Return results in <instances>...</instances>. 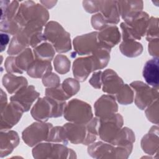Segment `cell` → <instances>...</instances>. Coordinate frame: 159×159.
<instances>
[{
    "label": "cell",
    "instance_id": "6da1fadb",
    "mask_svg": "<svg viewBox=\"0 0 159 159\" xmlns=\"http://www.w3.org/2000/svg\"><path fill=\"white\" fill-rule=\"evenodd\" d=\"M66 104V101L56 100L45 96L37 99L30 110V114L37 121L47 122L50 118L61 116Z\"/></svg>",
    "mask_w": 159,
    "mask_h": 159
},
{
    "label": "cell",
    "instance_id": "7a4b0ae2",
    "mask_svg": "<svg viewBox=\"0 0 159 159\" xmlns=\"http://www.w3.org/2000/svg\"><path fill=\"white\" fill-rule=\"evenodd\" d=\"M15 19L22 28L32 22L40 23L44 26L49 19V13L42 4L25 1L20 4Z\"/></svg>",
    "mask_w": 159,
    "mask_h": 159
},
{
    "label": "cell",
    "instance_id": "3957f363",
    "mask_svg": "<svg viewBox=\"0 0 159 159\" xmlns=\"http://www.w3.org/2000/svg\"><path fill=\"white\" fill-rule=\"evenodd\" d=\"M133 148V144L113 145L106 142H96L88 145V153L91 157L99 158H127Z\"/></svg>",
    "mask_w": 159,
    "mask_h": 159
},
{
    "label": "cell",
    "instance_id": "277c9868",
    "mask_svg": "<svg viewBox=\"0 0 159 159\" xmlns=\"http://www.w3.org/2000/svg\"><path fill=\"white\" fill-rule=\"evenodd\" d=\"M43 35L57 52L63 53L71 50L70 34L58 22L53 20L48 22L45 25Z\"/></svg>",
    "mask_w": 159,
    "mask_h": 159
},
{
    "label": "cell",
    "instance_id": "5b68a950",
    "mask_svg": "<svg viewBox=\"0 0 159 159\" xmlns=\"http://www.w3.org/2000/svg\"><path fill=\"white\" fill-rule=\"evenodd\" d=\"M149 19V15L142 11L124 20L120 25L122 40H140L146 34Z\"/></svg>",
    "mask_w": 159,
    "mask_h": 159
},
{
    "label": "cell",
    "instance_id": "8992f818",
    "mask_svg": "<svg viewBox=\"0 0 159 159\" xmlns=\"http://www.w3.org/2000/svg\"><path fill=\"white\" fill-rule=\"evenodd\" d=\"M63 115L68 122L77 124H86L93 118L91 106L76 98L66 103Z\"/></svg>",
    "mask_w": 159,
    "mask_h": 159
},
{
    "label": "cell",
    "instance_id": "52a82bcc",
    "mask_svg": "<svg viewBox=\"0 0 159 159\" xmlns=\"http://www.w3.org/2000/svg\"><path fill=\"white\" fill-rule=\"evenodd\" d=\"M53 127L51 123L46 122H34L23 130L22 139L28 146L34 147L42 142H47Z\"/></svg>",
    "mask_w": 159,
    "mask_h": 159
},
{
    "label": "cell",
    "instance_id": "ba28073f",
    "mask_svg": "<svg viewBox=\"0 0 159 159\" xmlns=\"http://www.w3.org/2000/svg\"><path fill=\"white\" fill-rule=\"evenodd\" d=\"M134 90L135 104L141 110L145 109L151 103L158 99V88L150 87L141 81H135L130 84Z\"/></svg>",
    "mask_w": 159,
    "mask_h": 159
},
{
    "label": "cell",
    "instance_id": "9c48e42d",
    "mask_svg": "<svg viewBox=\"0 0 159 159\" xmlns=\"http://www.w3.org/2000/svg\"><path fill=\"white\" fill-rule=\"evenodd\" d=\"M99 120L98 135L102 141L111 143L123 126V117L121 114L116 113Z\"/></svg>",
    "mask_w": 159,
    "mask_h": 159
},
{
    "label": "cell",
    "instance_id": "30bf717a",
    "mask_svg": "<svg viewBox=\"0 0 159 159\" xmlns=\"http://www.w3.org/2000/svg\"><path fill=\"white\" fill-rule=\"evenodd\" d=\"M24 111L20 104L11 101L6 107L1 111V131L10 130L16 125L21 119Z\"/></svg>",
    "mask_w": 159,
    "mask_h": 159
},
{
    "label": "cell",
    "instance_id": "8fae6325",
    "mask_svg": "<svg viewBox=\"0 0 159 159\" xmlns=\"http://www.w3.org/2000/svg\"><path fill=\"white\" fill-rule=\"evenodd\" d=\"M98 32L76 36L73 40L75 52L80 55H91L99 46Z\"/></svg>",
    "mask_w": 159,
    "mask_h": 159
},
{
    "label": "cell",
    "instance_id": "7c38bea8",
    "mask_svg": "<svg viewBox=\"0 0 159 159\" xmlns=\"http://www.w3.org/2000/svg\"><path fill=\"white\" fill-rule=\"evenodd\" d=\"M72 70L75 79L81 82L84 81L91 73L96 71L93 56L91 55L75 60L72 66Z\"/></svg>",
    "mask_w": 159,
    "mask_h": 159
},
{
    "label": "cell",
    "instance_id": "4fadbf2b",
    "mask_svg": "<svg viewBox=\"0 0 159 159\" xmlns=\"http://www.w3.org/2000/svg\"><path fill=\"white\" fill-rule=\"evenodd\" d=\"M96 117L102 119L109 117L118 111L115 96L111 94L102 95L94 104Z\"/></svg>",
    "mask_w": 159,
    "mask_h": 159
},
{
    "label": "cell",
    "instance_id": "5bb4252c",
    "mask_svg": "<svg viewBox=\"0 0 159 159\" xmlns=\"http://www.w3.org/2000/svg\"><path fill=\"white\" fill-rule=\"evenodd\" d=\"M39 96L40 93L35 90L33 85H27L11 96L10 99L11 101H14L20 104L24 112H27Z\"/></svg>",
    "mask_w": 159,
    "mask_h": 159
},
{
    "label": "cell",
    "instance_id": "9a60e30c",
    "mask_svg": "<svg viewBox=\"0 0 159 159\" xmlns=\"http://www.w3.org/2000/svg\"><path fill=\"white\" fill-rule=\"evenodd\" d=\"M124 84L123 80L116 71L107 69L102 73V91L111 95H116Z\"/></svg>",
    "mask_w": 159,
    "mask_h": 159
},
{
    "label": "cell",
    "instance_id": "2e32d148",
    "mask_svg": "<svg viewBox=\"0 0 159 159\" xmlns=\"http://www.w3.org/2000/svg\"><path fill=\"white\" fill-rule=\"evenodd\" d=\"M63 127L68 141L73 144H84L87 136L86 124L68 122L65 124Z\"/></svg>",
    "mask_w": 159,
    "mask_h": 159
},
{
    "label": "cell",
    "instance_id": "e0dca14e",
    "mask_svg": "<svg viewBox=\"0 0 159 159\" xmlns=\"http://www.w3.org/2000/svg\"><path fill=\"white\" fill-rule=\"evenodd\" d=\"M19 143V137L14 130L1 131L0 134V157H5L12 153Z\"/></svg>",
    "mask_w": 159,
    "mask_h": 159
},
{
    "label": "cell",
    "instance_id": "ac0fdd59",
    "mask_svg": "<svg viewBox=\"0 0 159 159\" xmlns=\"http://www.w3.org/2000/svg\"><path fill=\"white\" fill-rule=\"evenodd\" d=\"M99 11L110 25H116L119 22L117 1H99Z\"/></svg>",
    "mask_w": 159,
    "mask_h": 159
},
{
    "label": "cell",
    "instance_id": "d6986e66",
    "mask_svg": "<svg viewBox=\"0 0 159 159\" xmlns=\"http://www.w3.org/2000/svg\"><path fill=\"white\" fill-rule=\"evenodd\" d=\"M141 147L143 151L148 155H154L158 152V127L152 126L148 132L145 134L141 140Z\"/></svg>",
    "mask_w": 159,
    "mask_h": 159
},
{
    "label": "cell",
    "instance_id": "ffe728a7",
    "mask_svg": "<svg viewBox=\"0 0 159 159\" xmlns=\"http://www.w3.org/2000/svg\"><path fill=\"white\" fill-rule=\"evenodd\" d=\"M99 43L112 48L120 41L121 35L116 25H111L98 32Z\"/></svg>",
    "mask_w": 159,
    "mask_h": 159
},
{
    "label": "cell",
    "instance_id": "44dd1931",
    "mask_svg": "<svg viewBox=\"0 0 159 159\" xmlns=\"http://www.w3.org/2000/svg\"><path fill=\"white\" fill-rule=\"evenodd\" d=\"M142 75L145 81L149 86L158 88V58H153L145 63Z\"/></svg>",
    "mask_w": 159,
    "mask_h": 159
},
{
    "label": "cell",
    "instance_id": "7402d4cb",
    "mask_svg": "<svg viewBox=\"0 0 159 159\" xmlns=\"http://www.w3.org/2000/svg\"><path fill=\"white\" fill-rule=\"evenodd\" d=\"M2 83L7 91L11 94H15L28 84V81L25 77L8 73L3 76Z\"/></svg>",
    "mask_w": 159,
    "mask_h": 159
},
{
    "label": "cell",
    "instance_id": "603a6c76",
    "mask_svg": "<svg viewBox=\"0 0 159 159\" xmlns=\"http://www.w3.org/2000/svg\"><path fill=\"white\" fill-rule=\"evenodd\" d=\"M119 14L122 19L125 20L142 11V1H117Z\"/></svg>",
    "mask_w": 159,
    "mask_h": 159
},
{
    "label": "cell",
    "instance_id": "cb8c5ba5",
    "mask_svg": "<svg viewBox=\"0 0 159 159\" xmlns=\"http://www.w3.org/2000/svg\"><path fill=\"white\" fill-rule=\"evenodd\" d=\"M52 70L51 61L35 59L28 68L27 73L33 78H42Z\"/></svg>",
    "mask_w": 159,
    "mask_h": 159
},
{
    "label": "cell",
    "instance_id": "d4e9b609",
    "mask_svg": "<svg viewBox=\"0 0 159 159\" xmlns=\"http://www.w3.org/2000/svg\"><path fill=\"white\" fill-rule=\"evenodd\" d=\"M14 59L17 73L22 74L27 71L30 65L35 60V57L33 51L29 47L17 55L14 56Z\"/></svg>",
    "mask_w": 159,
    "mask_h": 159
},
{
    "label": "cell",
    "instance_id": "484cf974",
    "mask_svg": "<svg viewBox=\"0 0 159 159\" xmlns=\"http://www.w3.org/2000/svg\"><path fill=\"white\" fill-rule=\"evenodd\" d=\"M119 50L124 56L134 58L141 55L143 52V46L135 40L124 39L119 45Z\"/></svg>",
    "mask_w": 159,
    "mask_h": 159
},
{
    "label": "cell",
    "instance_id": "4316f807",
    "mask_svg": "<svg viewBox=\"0 0 159 159\" xmlns=\"http://www.w3.org/2000/svg\"><path fill=\"white\" fill-rule=\"evenodd\" d=\"M111 48L99 43V46L91 54L93 56L96 71L104 68L110 60Z\"/></svg>",
    "mask_w": 159,
    "mask_h": 159
},
{
    "label": "cell",
    "instance_id": "83f0119b",
    "mask_svg": "<svg viewBox=\"0 0 159 159\" xmlns=\"http://www.w3.org/2000/svg\"><path fill=\"white\" fill-rule=\"evenodd\" d=\"M1 20H13L15 19L19 8L17 1H0Z\"/></svg>",
    "mask_w": 159,
    "mask_h": 159
},
{
    "label": "cell",
    "instance_id": "f1b7e54d",
    "mask_svg": "<svg viewBox=\"0 0 159 159\" xmlns=\"http://www.w3.org/2000/svg\"><path fill=\"white\" fill-rule=\"evenodd\" d=\"M55 50L48 42H42L33 49L35 59L51 61L55 55Z\"/></svg>",
    "mask_w": 159,
    "mask_h": 159
},
{
    "label": "cell",
    "instance_id": "f546056e",
    "mask_svg": "<svg viewBox=\"0 0 159 159\" xmlns=\"http://www.w3.org/2000/svg\"><path fill=\"white\" fill-rule=\"evenodd\" d=\"M135 140V135L133 130L127 127H122L114 139L110 143L113 145H124L133 144Z\"/></svg>",
    "mask_w": 159,
    "mask_h": 159
},
{
    "label": "cell",
    "instance_id": "4dcf8cb0",
    "mask_svg": "<svg viewBox=\"0 0 159 159\" xmlns=\"http://www.w3.org/2000/svg\"><path fill=\"white\" fill-rule=\"evenodd\" d=\"M99 121V118L96 117H93L91 120L86 124L87 129V136L83 145H89L96 140L98 135Z\"/></svg>",
    "mask_w": 159,
    "mask_h": 159
},
{
    "label": "cell",
    "instance_id": "1f68e13d",
    "mask_svg": "<svg viewBox=\"0 0 159 159\" xmlns=\"http://www.w3.org/2000/svg\"><path fill=\"white\" fill-rule=\"evenodd\" d=\"M116 99L122 105H128L133 102L134 93L133 89L127 84H124L116 94Z\"/></svg>",
    "mask_w": 159,
    "mask_h": 159
},
{
    "label": "cell",
    "instance_id": "d6a6232c",
    "mask_svg": "<svg viewBox=\"0 0 159 159\" xmlns=\"http://www.w3.org/2000/svg\"><path fill=\"white\" fill-rule=\"evenodd\" d=\"M52 145L53 142H41L36 145L32 149L33 157L36 159L50 158Z\"/></svg>",
    "mask_w": 159,
    "mask_h": 159
},
{
    "label": "cell",
    "instance_id": "836d02e7",
    "mask_svg": "<svg viewBox=\"0 0 159 159\" xmlns=\"http://www.w3.org/2000/svg\"><path fill=\"white\" fill-rule=\"evenodd\" d=\"M47 142L68 145L69 141L67 139L63 126L53 127L50 130Z\"/></svg>",
    "mask_w": 159,
    "mask_h": 159
},
{
    "label": "cell",
    "instance_id": "e575fe53",
    "mask_svg": "<svg viewBox=\"0 0 159 159\" xmlns=\"http://www.w3.org/2000/svg\"><path fill=\"white\" fill-rule=\"evenodd\" d=\"M53 65L57 73L60 75H64L70 71L71 62L66 56L58 54L53 59Z\"/></svg>",
    "mask_w": 159,
    "mask_h": 159
},
{
    "label": "cell",
    "instance_id": "d590c367",
    "mask_svg": "<svg viewBox=\"0 0 159 159\" xmlns=\"http://www.w3.org/2000/svg\"><path fill=\"white\" fill-rule=\"evenodd\" d=\"M61 86L70 98L78 93L80 89V81L72 78L65 79L61 84Z\"/></svg>",
    "mask_w": 159,
    "mask_h": 159
},
{
    "label": "cell",
    "instance_id": "8d00e7d4",
    "mask_svg": "<svg viewBox=\"0 0 159 159\" xmlns=\"http://www.w3.org/2000/svg\"><path fill=\"white\" fill-rule=\"evenodd\" d=\"M22 29L16 20H2L0 22V30L1 32L15 35Z\"/></svg>",
    "mask_w": 159,
    "mask_h": 159
},
{
    "label": "cell",
    "instance_id": "74e56055",
    "mask_svg": "<svg viewBox=\"0 0 159 159\" xmlns=\"http://www.w3.org/2000/svg\"><path fill=\"white\" fill-rule=\"evenodd\" d=\"M158 19L157 17H151L149 19L147 32H146V39L147 41L158 39Z\"/></svg>",
    "mask_w": 159,
    "mask_h": 159
},
{
    "label": "cell",
    "instance_id": "f35d334b",
    "mask_svg": "<svg viewBox=\"0 0 159 159\" xmlns=\"http://www.w3.org/2000/svg\"><path fill=\"white\" fill-rule=\"evenodd\" d=\"M45 96L61 101H66L67 99H70L62 89L61 84L55 88H46Z\"/></svg>",
    "mask_w": 159,
    "mask_h": 159
},
{
    "label": "cell",
    "instance_id": "ab89813d",
    "mask_svg": "<svg viewBox=\"0 0 159 159\" xmlns=\"http://www.w3.org/2000/svg\"><path fill=\"white\" fill-rule=\"evenodd\" d=\"M147 118L151 122L158 125V99L151 103L145 109Z\"/></svg>",
    "mask_w": 159,
    "mask_h": 159
},
{
    "label": "cell",
    "instance_id": "60d3db41",
    "mask_svg": "<svg viewBox=\"0 0 159 159\" xmlns=\"http://www.w3.org/2000/svg\"><path fill=\"white\" fill-rule=\"evenodd\" d=\"M91 24L93 29L101 31L106 27L111 26L106 20L101 13H97L93 15L91 19Z\"/></svg>",
    "mask_w": 159,
    "mask_h": 159
},
{
    "label": "cell",
    "instance_id": "b9f144b4",
    "mask_svg": "<svg viewBox=\"0 0 159 159\" xmlns=\"http://www.w3.org/2000/svg\"><path fill=\"white\" fill-rule=\"evenodd\" d=\"M42 83L47 88H55L61 84L60 78L57 74L51 71L42 78Z\"/></svg>",
    "mask_w": 159,
    "mask_h": 159
},
{
    "label": "cell",
    "instance_id": "7bdbcfd3",
    "mask_svg": "<svg viewBox=\"0 0 159 159\" xmlns=\"http://www.w3.org/2000/svg\"><path fill=\"white\" fill-rule=\"evenodd\" d=\"M99 1H83V6L85 11L93 14L99 11Z\"/></svg>",
    "mask_w": 159,
    "mask_h": 159
},
{
    "label": "cell",
    "instance_id": "ee69618b",
    "mask_svg": "<svg viewBox=\"0 0 159 159\" xmlns=\"http://www.w3.org/2000/svg\"><path fill=\"white\" fill-rule=\"evenodd\" d=\"M102 73L101 71L94 72L89 80V84L96 89H100L102 86Z\"/></svg>",
    "mask_w": 159,
    "mask_h": 159
},
{
    "label": "cell",
    "instance_id": "f6af8a7d",
    "mask_svg": "<svg viewBox=\"0 0 159 159\" xmlns=\"http://www.w3.org/2000/svg\"><path fill=\"white\" fill-rule=\"evenodd\" d=\"M148 52L151 56L154 58H158L159 56V40L155 39L149 41L148 43Z\"/></svg>",
    "mask_w": 159,
    "mask_h": 159
},
{
    "label": "cell",
    "instance_id": "bcb514c9",
    "mask_svg": "<svg viewBox=\"0 0 159 159\" xmlns=\"http://www.w3.org/2000/svg\"><path fill=\"white\" fill-rule=\"evenodd\" d=\"M9 42V36L7 34L1 33V52H3Z\"/></svg>",
    "mask_w": 159,
    "mask_h": 159
},
{
    "label": "cell",
    "instance_id": "7dc6e473",
    "mask_svg": "<svg viewBox=\"0 0 159 159\" xmlns=\"http://www.w3.org/2000/svg\"><path fill=\"white\" fill-rule=\"evenodd\" d=\"M7 95L4 91L1 89V100H0V109L1 111H2L6 106L7 105Z\"/></svg>",
    "mask_w": 159,
    "mask_h": 159
},
{
    "label": "cell",
    "instance_id": "c3c4849f",
    "mask_svg": "<svg viewBox=\"0 0 159 159\" xmlns=\"http://www.w3.org/2000/svg\"><path fill=\"white\" fill-rule=\"evenodd\" d=\"M40 2L42 4V5L43 6H44L46 9L47 8V9H50V8H52V7H53L55 4H56V3L57 2V1H40Z\"/></svg>",
    "mask_w": 159,
    "mask_h": 159
}]
</instances>
